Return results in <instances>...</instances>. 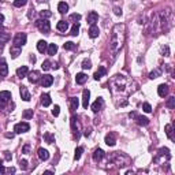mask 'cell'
Listing matches in <instances>:
<instances>
[{"label": "cell", "mask_w": 175, "mask_h": 175, "mask_svg": "<svg viewBox=\"0 0 175 175\" xmlns=\"http://www.w3.org/2000/svg\"><path fill=\"white\" fill-rule=\"evenodd\" d=\"M142 110H144L145 112H152V107H150L149 103H144L142 104Z\"/></svg>", "instance_id": "cell-45"}, {"label": "cell", "mask_w": 175, "mask_h": 175, "mask_svg": "<svg viewBox=\"0 0 175 175\" xmlns=\"http://www.w3.org/2000/svg\"><path fill=\"white\" fill-rule=\"evenodd\" d=\"M164 130H166V134H167V137H168L171 141H174V136H172V126H171V125H167Z\"/></svg>", "instance_id": "cell-31"}, {"label": "cell", "mask_w": 175, "mask_h": 175, "mask_svg": "<svg viewBox=\"0 0 175 175\" xmlns=\"http://www.w3.org/2000/svg\"><path fill=\"white\" fill-rule=\"evenodd\" d=\"M26 3H27V0H14V6L15 7H22L25 6Z\"/></svg>", "instance_id": "cell-42"}, {"label": "cell", "mask_w": 175, "mask_h": 175, "mask_svg": "<svg viewBox=\"0 0 175 175\" xmlns=\"http://www.w3.org/2000/svg\"><path fill=\"white\" fill-rule=\"evenodd\" d=\"M97 21H99V14L96 13V11H90V13L88 14V22L90 25H94Z\"/></svg>", "instance_id": "cell-11"}, {"label": "cell", "mask_w": 175, "mask_h": 175, "mask_svg": "<svg viewBox=\"0 0 175 175\" xmlns=\"http://www.w3.org/2000/svg\"><path fill=\"white\" fill-rule=\"evenodd\" d=\"M56 52H57V45L56 44H49V45H48V53L52 56V55H55Z\"/></svg>", "instance_id": "cell-32"}, {"label": "cell", "mask_w": 175, "mask_h": 175, "mask_svg": "<svg viewBox=\"0 0 175 175\" xmlns=\"http://www.w3.org/2000/svg\"><path fill=\"white\" fill-rule=\"evenodd\" d=\"M125 25H115L111 34V41H110V48L114 53H116L125 43Z\"/></svg>", "instance_id": "cell-1"}, {"label": "cell", "mask_w": 175, "mask_h": 175, "mask_svg": "<svg viewBox=\"0 0 175 175\" xmlns=\"http://www.w3.org/2000/svg\"><path fill=\"white\" fill-rule=\"evenodd\" d=\"M167 107H168V108H174L175 107V97L174 96H171L168 100H167Z\"/></svg>", "instance_id": "cell-40"}, {"label": "cell", "mask_w": 175, "mask_h": 175, "mask_svg": "<svg viewBox=\"0 0 175 175\" xmlns=\"http://www.w3.org/2000/svg\"><path fill=\"white\" fill-rule=\"evenodd\" d=\"M38 79H40V73L38 71H31L30 74H29V81L31 83H36Z\"/></svg>", "instance_id": "cell-25"}, {"label": "cell", "mask_w": 175, "mask_h": 175, "mask_svg": "<svg viewBox=\"0 0 175 175\" xmlns=\"http://www.w3.org/2000/svg\"><path fill=\"white\" fill-rule=\"evenodd\" d=\"M159 75H162V70L160 69H157V70H155V71H152L149 74V78L150 79H155V78H157Z\"/></svg>", "instance_id": "cell-35"}, {"label": "cell", "mask_w": 175, "mask_h": 175, "mask_svg": "<svg viewBox=\"0 0 175 175\" xmlns=\"http://www.w3.org/2000/svg\"><path fill=\"white\" fill-rule=\"evenodd\" d=\"M19 93H21V97H22V100L30 101L31 96H30V93H29V90L26 89V86H21V89H19Z\"/></svg>", "instance_id": "cell-9"}, {"label": "cell", "mask_w": 175, "mask_h": 175, "mask_svg": "<svg viewBox=\"0 0 175 175\" xmlns=\"http://www.w3.org/2000/svg\"><path fill=\"white\" fill-rule=\"evenodd\" d=\"M10 33H0V45H3V44H6L8 40H10Z\"/></svg>", "instance_id": "cell-29"}, {"label": "cell", "mask_w": 175, "mask_h": 175, "mask_svg": "<svg viewBox=\"0 0 175 175\" xmlns=\"http://www.w3.org/2000/svg\"><path fill=\"white\" fill-rule=\"evenodd\" d=\"M41 104H43L44 107H49L51 106L49 94H43V96H41Z\"/></svg>", "instance_id": "cell-27"}, {"label": "cell", "mask_w": 175, "mask_h": 175, "mask_svg": "<svg viewBox=\"0 0 175 175\" xmlns=\"http://www.w3.org/2000/svg\"><path fill=\"white\" fill-rule=\"evenodd\" d=\"M71 130H73L75 137L79 138V127H78V123H77V116L71 118Z\"/></svg>", "instance_id": "cell-8"}, {"label": "cell", "mask_w": 175, "mask_h": 175, "mask_svg": "<svg viewBox=\"0 0 175 175\" xmlns=\"http://www.w3.org/2000/svg\"><path fill=\"white\" fill-rule=\"evenodd\" d=\"M56 29L59 31H66L69 29V22H66V21H59L56 25Z\"/></svg>", "instance_id": "cell-23"}, {"label": "cell", "mask_w": 175, "mask_h": 175, "mask_svg": "<svg viewBox=\"0 0 175 175\" xmlns=\"http://www.w3.org/2000/svg\"><path fill=\"white\" fill-rule=\"evenodd\" d=\"M4 171H6V168H4V166L1 164V162H0V174H3Z\"/></svg>", "instance_id": "cell-51"}, {"label": "cell", "mask_w": 175, "mask_h": 175, "mask_svg": "<svg viewBox=\"0 0 175 175\" xmlns=\"http://www.w3.org/2000/svg\"><path fill=\"white\" fill-rule=\"evenodd\" d=\"M27 73H29L27 66H22V67H19V69L17 70V75H18L19 78H23V77H26V75H27Z\"/></svg>", "instance_id": "cell-22"}, {"label": "cell", "mask_w": 175, "mask_h": 175, "mask_svg": "<svg viewBox=\"0 0 175 175\" xmlns=\"http://www.w3.org/2000/svg\"><path fill=\"white\" fill-rule=\"evenodd\" d=\"M89 99H90V92L88 89H85L83 94H82V106H83V108H88V106H89Z\"/></svg>", "instance_id": "cell-12"}, {"label": "cell", "mask_w": 175, "mask_h": 175, "mask_svg": "<svg viewBox=\"0 0 175 175\" xmlns=\"http://www.w3.org/2000/svg\"><path fill=\"white\" fill-rule=\"evenodd\" d=\"M157 93H159L160 97H166V96L168 94V86H167V85H164V83L159 85V88H157Z\"/></svg>", "instance_id": "cell-16"}, {"label": "cell", "mask_w": 175, "mask_h": 175, "mask_svg": "<svg viewBox=\"0 0 175 175\" xmlns=\"http://www.w3.org/2000/svg\"><path fill=\"white\" fill-rule=\"evenodd\" d=\"M36 26L38 27V30L41 31V33H48L51 30V25L49 22L47 21V19H37L36 21Z\"/></svg>", "instance_id": "cell-2"}, {"label": "cell", "mask_w": 175, "mask_h": 175, "mask_svg": "<svg viewBox=\"0 0 175 175\" xmlns=\"http://www.w3.org/2000/svg\"><path fill=\"white\" fill-rule=\"evenodd\" d=\"M44 140H45V142L52 144V142H55V136H53L52 133H45V134H44Z\"/></svg>", "instance_id": "cell-28"}, {"label": "cell", "mask_w": 175, "mask_h": 175, "mask_svg": "<svg viewBox=\"0 0 175 175\" xmlns=\"http://www.w3.org/2000/svg\"><path fill=\"white\" fill-rule=\"evenodd\" d=\"M26 40H27V36H26L25 33H18L15 37H14V47H17V48H21V47H23L26 44Z\"/></svg>", "instance_id": "cell-3"}, {"label": "cell", "mask_w": 175, "mask_h": 175, "mask_svg": "<svg viewBox=\"0 0 175 175\" xmlns=\"http://www.w3.org/2000/svg\"><path fill=\"white\" fill-rule=\"evenodd\" d=\"M57 11L60 14H66L69 11V4H67L66 1H60V3L57 4Z\"/></svg>", "instance_id": "cell-21"}, {"label": "cell", "mask_w": 175, "mask_h": 175, "mask_svg": "<svg viewBox=\"0 0 175 175\" xmlns=\"http://www.w3.org/2000/svg\"><path fill=\"white\" fill-rule=\"evenodd\" d=\"M134 118L137 119V123L140 126H148V125H149V119L145 118V116H141V115H136Z\"/></svg>", "instance_id": "cell-19"}, {"label": "cell", "mask_w": 175, "mask_h": 175, "mask_svg": "<svg viewBox=\"0 0 175 175\" xmlns=\"http://www.w3.org/2000/svg\"><path fill=\"white\" fill-rule=\"evenodd\" d=\"M164 155H166V156H167V159H171V155H170V149L168 148H160V149H159V156H164Z\"/></svg>", "instance_id": "cell-30"}, {"label": "cell", "mask_w": 175, "mask_h": 175, "mask_svg": "<svg viewBox=\"0 0 175 175\" xmlns=\"http://www.w3.org/2000/svg\"><path fill=\"white\" fill-rule=\"evenodd\" d=\"M29 150H30V145L26 144L25 146H23V149H22V153H29Z\"/></svg>", "instance_id": "cell-48"}, {"label": "cell", "mask_w": 175, "mask_h": 175, "mask_svg": "<svg viewBox=\"0 0 175 175\" xmlns=\"http://www.w3.org/2000/svg\"><path fill=\"white\" fill-rule=\"evenodd\" d=\"M78 31H79V23H78V22H75L74 26L71 27V33H70V34H71V36H77V34H78Z\"/></svg>", "instance_id": "cell-34"}, {"label": "cell", "mask_w": 175, "mask_h": 175, "mask_svg": "<svg viewBox=\"0 0 175 175\" xmlns=\"http://www.w3.org/2000/svg\"><path fill=\"white\" fill-rule=\"evenodd\" d=\"M78 104H79V101H78L77 97H71V99H70V110H71L73 112L78 108Z\"/></svg>", "instance_id": "cell-26"}, {"label": "cell", "mask_w": 175, "mask_h": 175, "mask_svg": "<svg viewBox=\"0 0 175 175\" xmlns=\"http://www.w3.org/2000/svg\"><path fill=\"white\" fill-rule=\"evenodd\" d=\"M103 107H104V99H103V97H99V99L92 104V111H93V112H99Z\"/></svg>", "instance_id": "cell-6"}, {"label": "cell", "mask_w": 175, "mask_h": 175, "mask_svg": "<svg viewBox=\"0 0 175 175\" xmlns=\"http://www.w3.org/2000/svg\"><path fill=\"white\" fill-rule=\"evenodd\" d=\"M90 129H86V130H85V133H83V134H85V137H89V136H90Z\"/></svg>", "instance_id": "cell-52"}, {"label": "cell", "mask_w": 175, "mask_h": 175, "mask_svg": "<svg viewBox=\"0 0 175 175\" xmlns=\"http://www.w3.org/2000/svg\"><path fill=\"white\" fill-rule=\"evenodd\" d=\"M53 83V77L49 74H47V75H44V77H41V85H43L44 88H48L51 86Z\"/></svg>", "instance_id": "cell-7"}, {"label": "cell", "mask_w": 175, "mask_h": 175, "mask_svg": "<svg viewBox=\"0 0 175 175\" xmlns=\"http://www.w3.org/2000/svg\"><path fill=\"white\" fill-rule=\"evenodd\" d=\"M22 116H23L25 119L33 118V110H25V111H23V114H22Z\"/></svg>", "instance_id": "cell-36"}, {"label": "cell", "mask_w": 175, "mask_h": 175, "mask_svg": "<svg viewBox=\"0 0 175 175\" xmlns=\"http://www.w3.org/2000/svg\"><path fill=\"white\" fill-rule=\"evenodd\" d=\"M59 114H60V107L55 106V107H53V110H52V115H53V116H57Z\"/></svg>", "instance_id": "cell-46"}, {"label": "cell", "mask_w": 175, "mask_h": 175, "mask_svg": "<svg viewBox=\"0 0 175 175\" xmlns=\"http://www.w3.org/2000/svg\"><path fill=\"white\" fill-rule=\"evenodd\" d=\"M63 48L64 49H69V51H74L77 48V45L74 43H71V41H67L66 44H63Z\"/></svg>", "instance_id": "cell-33"}, {"label": "cell", "mask_w": 175, "mask_h": 175, "mask_svg": "<svg viewBox=\"0 0 175 175\" xmlns=\"http://www.w3.org/2000/svg\"><path fill=\"white\" fill-rule=\"evenodd\" d=\"M8 74V66L4 57H0V77H7Z\"/></svg>", "instance_id": "cell-5"}, {"label": "cell", "mask_w": 175, "mask_h": 175, "mask_svg": "<svg viewBox=\"0 0 175 175\" xmlns=\"http://www.w3.org/2000/svg\"><path fill=\"white\" fill-rule=\"evenodd\" d=\"M52 69H59V64H57V63H53V64H52Z\"/></svg>", "instance_id": "cell-54"}, {"label": "cell", "mask_w": 175, "mask_h": 175, "mask_svg": "<svg viewBox=\"0 0 175 175\" xmlns=\"http://www.w3.org/2000/svg\"><path fill=\"white\" fill-rule=\"evenodd\" d=\"M19 167L22 170H27V162H26V160H21V162H19Z\"/></svg>", "instance_id": "cell-47"}, {"label": "cell", "mask_w": 175, "mask_h": 175, "mask_svg": "<svg viewBox=\"0 0 175 175\" xmlns=\"http://www.w3.org/2000/svg\"><path fill=\"white\" fill-rule=\"evenodd\" d=\"M88 79V75L85 73H78V74L75 75V82L78 83V85H83Z\"/></svg>", "instance_id": "cell-13"}, {"label": "cell", "mask_w": 175, "mask_h": 175, "mask_svg": "<svg viewBox=\"0 0 175 175\" xmlns=\"http://www.w3.org/2000/svg\"><path fill=\"white\" fill-rule=\"evenodd\" d=\"M38 157H40V160H43V162L48 160V159H49V153H48V150L44 149V148H40V149H38Z\"/></svg>", "instance_id": "cell-18"}, {"label": "cell", "mask_w": 175, "mask_h": 175, "mask_svg": "<svg viewBox=\"0 0 175 175\" xmlns=\"http://www.w3.org/2000/svg\"><path fill=\"white\" fill-rule=\"evenodd\" d=\"M4 157H6L7 162H10V160H11V153H10L8 150H6V152H4Z\"/></svg>", "instance_id": "cell-49"}, {"label": "cell", "mask_w": 175, "mask_h": 175, "mask_svg": "<svg viewBox=\"0 0 175 175\" xmlns=\"http://www.w3.org/2000/svg\"><path fill=\"white\" fill-rule=\"evenodd\" d=\"M106 74H107V70L104 69L103 66H100V67H99V70L94 73L93 77H94V79H100L101 77H103V75H106Z\"/></svg>", "instance_id": "cell-24"}, {"label": "cell", "mask_w": 175, "mask_h": 175, "mask_svg": "<svg viewBox=\"0 0 175 175\" xmlns=\"http://www.w3.org/2000/svg\"><path fill=\"white\" fill-rule=\"evenodd\" d=\"M114 13L116 14V15H122V8H119V7H115V8H114Z\"/></svg>", "instance_id": "cell-50"}, {"label": "cell", "mask_w": 175, "mask_h": 175, "mask_svg": "<svg viewBox=\"0 0 175 175\" xmlns=\"http://www.w3.org/2000/svg\"><path fill=\"white\" fill-rule=\"evenodd\" d=\"M103 157H104V150L103 149H96L94 150V153H93V160L96 163H99V162H101L103 160Z\"/></svg>", "instance_id": "cell-15"}, {"label": "cell", "mask_w": 175, "mask_h": 175, "mask_svg": "<svg viewBox=\"0 0 175 175\" xmlns=\"http://www.w3.org/2000/svg\"><path fill=\"white\" fill-rule=\"evenodd\" d=\"M47 48H48V43L47 41H44V40H40L37 43V49L40 53H44L45 51H47Z\"/></svg>", "instance_id": "cell-20"}, {"label": "cell", "mask_w": 175, "mask_h": 175, "mask_svg": "<svg viewBox=\"0 0 175 175\" xmlns=\"http://www.w3.org/2000/svg\"><path fill=\"white\" fill-rule=\"evenodd\" d=\"M82 152H83V148H82V146H78V148L75 149V155H74V159H75V160H78V159L81 157Z\"/></svg>", "instance_id": "cell-38"}, {"label": "cell", "mask_w": 175, "mask_h": 175, "mask_svg": "<svg viewBox=\"0 0 175 175\" xmlns=\"http://www.w3.org/2000/svg\"><path fill=\"white\" fill-rule=\"evenodd\" d=\"M19 52H21V48H17V47H13V49H11V55L13 57H17L19 55Z\"/></svg>", "instance_id": "cell-44"}, {"label": "cell", "mask_w": 175, "mask_h": 175, "mask_svg": "<svg viewBox=\"0 0 175 175\" xmlns=\"http://www.w3.org/2000/svg\"><path fill=\"white\" fill-rule=\"evenodd\" d=\"M92 67V62L89 60V59H85L83 62H82V69L83 70H89Z\"/></svg>", "instance_id": "cell-37"}, {"label": "cell", "mask_w": 175, "mask_h": 175, "mask_svg": "<svg viewBox=\"0 0 175 175\" xmlns=\"http://www.w3.org/2000/svg\"><path fill=\"white\" fill-rule=\"evenodd\" d=\"M52 63L49 62V60H45V62H43V66H41V69L44 70V71H47V70H49L52 66H51Z\"/></svg>", "instance_id": "cell-41"}, {"label": "cell", "mask_w": 175, "mask_h": 175, "mask_svg": "<svg viewBox=\"0 0 175 175\" xmlns=\"http://www.w3.org/2000/svg\"><path fill=\"white\" fill-rule=\"evenodd\" d=\"M40 15H41V18L48 19V18H51V17H52V13H51V11H48V10H45V11H41V13H40Z\"/></svg>", "instance_id": "cell-39"}, {"label": "cell", "mask_w": 175, "mask_h": 175, "mask_svg": "<svg viewBox=\"0 0 175 175\" xmlns=\"http://www.w3.org/2000/svg\"><path fill=\"white\" fill-rule=\"evenodd\" d=\"M79 19H81V14H71V15H70V21H74V22H78V21H79Z\"/></svg>", "instance_id": "cell-43"}, {"label": "cell", "mask_w": 175, "mask_h": 175, "mask_svg": "<svg viewBox=\"0 0 175 175\" xmlns=\"http://www.w3.org/2000/svg\"><path fill=\"white\" fill-rule=\"evenodd\" d=\"M10 99H11V93H10L8 90H3V92H0V104L7 103Z\"/></svg>", "instance_id": "cell-14"}, {"label": "cell", "mask_w": 175, "mask_h": 175, "mask_svg": "<svg viewBox=\"0 0 175 175\" xmlns=\"http://www.w3.org/2000/svg\"><path fill=\"white\" fill-rule=\"evenodd\" d=\"M88 33H89V37H90V38H96V37H99V34H100V30H99V27H97L96 25H92Z\"/></svg>", "instance_id": "cell-17"}, {"label": "cell", "mask_w": 175, "mask_h": 175, "mask_svg": "<svg viewBox=\"0 0 175 175\" xmlns=\"http://www.w3.org/2000/svg\"><path fill=\"white\" fill-rule=\"evenodd\" d=\"M30 130V125L27 122H21V123H17L14 126V131L18 133V134H22V133H26V131Z\"/></svg>", "instance_id": "cell-4"}, {"label": "cell", "mask_w": 175, "mask_h": 175, "mask_svg": "<svg viewBox=\"0 0 175 175\" xmlns=\"http://www.w3.org/2000/svg\"><path fill=\"white\" fill-rule=\"evenodd\" d=\"M106 144L108 146H114V145L116 144V138H115V134L114 133H108L106 136Z\"/></svg>", "instance_id": "cell-10"}, {"label": "cell", "mask_w": 175, "mask_h": 175, "mask_svg": "<svg viewBox=\"0 0 175 175\" xmlns=\"http://www.w3.org/2000/svg\"><path fill=\"white\" fill-rule=\"evenodd\" d=\"M4 22V17H3V14H0V25Z\"/></svg>", "instance_id": "cell-53"}]
</instances>
